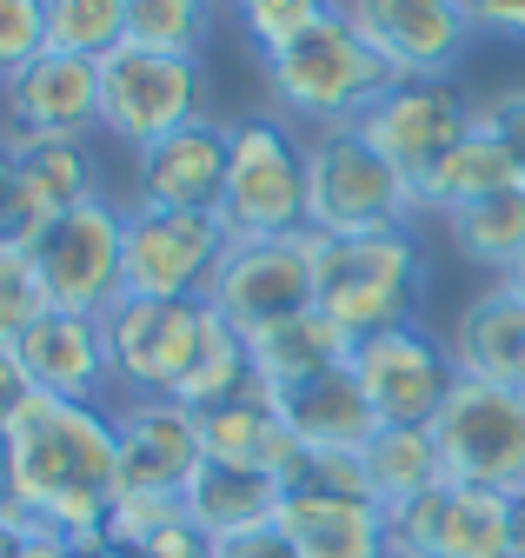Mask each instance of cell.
I'll return each mask as SVG.
<instances>
[{
    "instance_id": "1",
    "label": "cell",
    "mask_w": 525,
    "mask_h": 558,
    "mask_svg": "<svg viewBox=\"0 0 525 558\" xmlns=\"http://www.w3.org/2000/svg\"><path fill=\"white\" fill-rule=\"evenodd\" d=\"M0 499L27 525L60 532L74 551L107 545V512L120 499V426L107 405L47 399L14 418L0 439Z\"/></svg>"
},
{
    "instance_id": "2",
    "label": "cell",
    "mask_w": 525,
    "mask_h": 558,
    "mask_svg": "<svg viewBox=\"0 0 525 558\" xmlns=\"http://www.w3.org/2000/svg\"><path fill=\"white\" fill-rule=\"evenodd\" d=\"M313 272H319V313L333 319L353 345L373 332L419 326V293H426V246L413 227L366 233V240H326L313 233Z\"/></svg>"
},
{
    "instance_id": "3",
    "label": "cell",
    "mask_w": 525,
    "mask_h": 558,
    "mask_svg": "<svg viewBox=\"0 0 525 558\" xmlns=\"http://www.w3.org/2000/svg\"><path fill=\"white\" fill-rule=\"evenodd\" d=\"M259 81H267L280 120H293L300 133H333V126H359V113L392 87V66L333 14L306 40L259 60Z\"/></svg>"
},
{
    "instance_id": "4",
    "label": "cell",
    "mask_w": 525,
    "mask_h": 558,
    "mask_svg": "<svg viewBox=\"0 0 525 558\" xmlns=\"http://www.w3.org/2000/svg\"><path fill=\"white\" fill-rule=\"evenodd\" d=\"M306 227L326 240H366L392 227H419V193L359 126L306 133Z\"/></svg>"
},
{
    "instance_id": "5",
    "label": "cell",
    "mask_w": 525,
    "mask_h": 558,
    "mask_svg": "<svg viewBox=\"0 0 525 558\" xmlns=\"http://www.w3.org/2000/svg\"><path fill=\"white\" fill-rule=\"evenodd\" d=\"M220 227L233 246L306 233V133L293 120H280V113L233 120Z\"/></svg>"
},
{
    "instance_id": "6",
    "label": "cell",
    "mask_w": 525,
    "mask_h": 558,
    "mask_svg": "<svg viewBox=\"0 0 525 558\" xmlns=\"http://www.w3.org/2000/svg\"><path fill=\"white\" fill-rule=\"evenodd\" d=\"M200 120H213L200 60L154 53V47H113L100 60V133L120 140L126 154H147L167 133L200 126Z\"/></svg>"
},
{
    "instance_id": "7",
    "label": "cell",
    "mask_w": 525,
    "mask_h": 558,
    "mask_svg": "<svg viewBox=\"0 0 525 558\" xmlns=\"http://www.w3.org/2000/svg\"><path fill=\"white\" fill-rule=\"evenodd\" d=\"M432 446H439L445 485H479V493L512 499L525 485V392L459 379L432 418Z\"/></svg>"
},
{
    "instance_id": "8",
    "label": "cell",
    "mask_w": 525,
    "mask_h": 558,
    "mask_svg": "<svg viewBox=\"0 0 525 558\" xmlns=\"http://www.w3.org/2000/svg\"><path fill=\"white\" fill-rule=\"evenodd\" d=\"M220 214H180V206H141L126 199L120 233V287L141 300H207L213 272L227 259Z\"/></svg>"
},
{
    "instance_id": "9",
    "label": "cell",
    "mask_w": 525,
    "mask_h": 558,
    "mask_svg": "<svg viewBox=\"0 0 525 558\" xmlns=\"http://www.w3.org/2000/svg\"><path fill=\"white\" fill-rule=\"evenodd\" d=\"M120 233H126V199L100 193L74 214H53L47 233L34 240V272L53 313H87L100 319L126 287H120Z\"/></svg>"
},
{
    "instance_id": "10",
    "label": "cell",
    "mask_w": 525,
    "mask_h": 558,
    "mask_svg": "<svg viewBox=\"0 0 525 558\" xmlns=\"http://www.w3.org/2000/svg\"><path fill=\"white\" fill-rule=\"evenodd\" d=\"M107 353H113V386L134 399H173L193 353L207 332V300H141L120 293L100 313Z\"/></svg>"
},
{
    "instance_id": "11",
    "label": "cell",
    "mask_w": 525,
    "mask_h": 558,
    "mask_svg": "<svg viewBox=\"0 0 525 558\" xmlns=\"http://www.w3.org/2000/svg\"><path fill=\"white\" fill-rule=\"evenodd\" d=\"M473 113H479V94L459 81V74H439V81H392L366 113H359V140L379 147L406 180H419L439 154H452L459 140L473 133Z\"/></svg>"
},
{
    "instance_id": "12",
    "label": "cell",
    "mask_w": 525,
    "mask_h": 558,
    "mask_svg": "<svg viewBox=\"0 0 525 558\" xmlns=\"http://www.w3.org/2000/svg\"><path fill=\"white\" fill-rule=\"evenodd\" d=\"M313 227L306 233H286V240H253V246H227L220 272L207 300L220 306L227 326H240L246 339L267 332L293 313H313L319 300V272H313Z\"/></svg>"
},
{
    "instance_id": "13",
    "label": "cell",
    "mask_w": 525,
    "mask_h": 558,
    "mask_svg": "<svg viewBox=\"0 0 525 558\" xmlns=\"http://www.w3.org/2000/svg\"><path fill=\"white\" fill-rule=\"evenodd\" d=\"M386 558H512V499L479 485H432L386 512Z\"/></svg>"
},
{
    "instance_id": "14",
    "label": "cell",
    "mask_w": 525,
    "mask_h": 558,
    "mask_svg": "<svg viewBox=\"0 0 525 558\" xmlns=\"http://www.w3.org/2000/svg\"><path fill=\"white\" fill-rule=\"evenodd\" d=\"M333 14L392 66V81L459 74V60L473 47L459 0H333Z\"/></svg>"
},
{
    "instance_id": "15",
    "label": "cell",
    "mask_w": 525,
    "mask_h": 558,
    "mask_svg": "<svg viewBox=\"0 0 525 558\" xmlns=\"http://www.w3.org/2000/svg\"><path fill=\"white\" fill-rule=\"evenodd\" d=\"M346 366H353L359 392L373 399L379 426H432L439 405H445L452 386H459L445 339H432L426 326H400V332L359 339Z\"/></svg>"
},
{
    "instance_id": "16",
    "label": "cell",
    "mask_w": 525,
    "mask_h": 558,
    "mask_svg": "<svg viewBox=\"0 0 525 558\" xmlns=\"http://www.w3.org/2000/svg\"><path fill=\"white\" fill-rule=\"evenodd\" d=\"M0 133L27 140H94L100 133V60L40 53L14 81H0Z\"/></svg>"
},
{
    "instance_id": "17",
    "label": "cell",
    "mask_w": 525,
    "mask_h": 558,
    "mask_svg": "<svg viewBox=\"0 0 525 558\" xmlns=\"http://www.w3.org/2000/svg\"><path fill=\"white\" fill-rule=\"evenodd\" d=\"M120 426V493H186L193 465H200V418L180 399H134L120 392L113 405Z\"/></svg>"
},
{
    "instance_id": "18",
    "label": "cell",
    "mask_w": 525,
    "mask_h": 558,
    "mask_svg": "<svg viewBox=\"0 0 525 558\" xmlns=\"http://www.w3.org/2000/svg\"><path fill=\"white\" fill-rule=\"evenodd\" d=\"M227 154H233V120H200L167 133L160 147L134 154V193L141 206H180V214H220L227 193Z\"/></svg>"
},
{
    "instance_id": "19",
    "label": "cell",
    "mask_w": 525,
    "mask_h": 558,
    "mask_svg": "<svg viewBox=\"0 0 525 558\" xmlns=\"http://www.w3.org/2000/svg\"><path fill=\"white\" fill-rule=\"evenodd\" d=\"M21 366L34 379V392L47 399H81V405H100L113 392V353H107V332L100 319L87 313H40L27 332H21Z\"/></svg>"
},
{
    "instance_id": "20",
    "label": "cell",
    "mask_w": 525,
    "mask_h": 558,
    "mask_svg": "<svg viewBox=\"0 0 525 558\" xmlns=\"http://www.w3.org/2000/svg\"><path fill=\"white\" fill-rule=\"evenodd\" d=\"M280 532L300 558H386V506L346 485H300L280 506Z\"/></svg>"
},
{
    "instance_id": "21",
    "label": "cell",
    "mask_w": 525,
    "mask_h": 558,
    "mask_svg": "<svg viewBox=\"0 0 525 558\" xmlns=\"http://www.w3.org/2000/svg\"><path fill=\"white\" fill-rule=\"evenodd\" d=\"M445 353L459 379H486V386H518L525 379V300L492 279L479 287L466 306H459L452 332H445Z\"/></svg>"
},
{
    "instance_id": "22",
    "label": "cell",
    "mask_w": 525,
    "mask_h": 558,
    "mask_svg": "<svg viewBox=\"0 0 525 558\" xmlns=\"http://www.w3.org/2000/svg\"><path fill=\"white\" fill-rule=\"evenodd\" d=\"M186 519L200 525L213 545L220 538H240V532H259V525H280V506H286V485L259 465H227V459H200L180 493Z\"/></svg>"
},
{
    "instance_id": "23",
    "label": "cell",
    "mask_w": 525,
    "mask_h": 558,
    "mask_svg": "<svg viewBox=\"0 0 525 558\" xmlns=\"http://www.w3.org/2000/svg\"><path fill=\"white\" fill-rule=\"evenodd\" d=\"M246 353H253V379H259V392L293 399V392H306L313 379L340 373V366L353 360V339L313 306V313H293V319L267 326V332H253V339H246Z\"/></svg>"
},
{
    "instance_id": "24",
    "label": "cell",
    "mask_w": 525,
    "mask_h": 558,
    "mask_svg": "<svg viewBox=\"0 0 525 558\" xmlns=\"http://www.w3.org/2000/svg\"><path fill=\"white\" fill-rule=\"evenodd\" d=\"M280 418H286V433H293L313 459H359V452L379 439V412H373V399L359 392L353 366H340V373L313 379L306 392L280 399Z\"/></svg>"
},
{
    "instance_id": "25",
    "label": "cell",
    "mask_w": 525,
    "mask_h": 558,
    "mask_svg": "<svg viewBox=\"0 0 525 558\" xmlns=\"http://www.w3.org/2000/svg\"><path fill=\"white\" fill-rule=\"evenodd\" d=\"M505 186H525V180H518V167H512V154H505V140H499L492 126H479V120H473V133L459 140L452 154H439V160L413 180L419 220H426V214H432V220H452V214H466V206H479V199H492V193H505Z\"/></svg>"
},
{
    "instance_id": "26",
    "label": "cell",
    "mask_w": 525,
    "mask_h": 558,
    "mask_svg": "<svg viewBox=\"0 0 525 558\" xmlns=\"http://www.w3.org/2000/svg\"><path fill=\"white\" fill-rule=\"evenodd\" d=\"M0 147H8L34 186V199L53 214H74V206L100 199L107 193V173H100V154L94 140H27V133H0Z\"/></svg>"
},
{
    "instance_id": "27",
    "label": "cell",
    "mask_w": 525,
    "mask_h": 558,
    "mask_svg": "<svg viewBox=\"0 0 525 558\" xmlns=\"http://www.w3.org/2000/svg\"><path fill=\"white\" fill-rule=\"evenodd\" d=\"M439 446H432V426H379V439L359 452V485L366 499L400 512L413 499H426L439 485Z\"/></svg>"
},
{
    "instance_id": "28",
    "label": "cell",
    "mask_w": 525,
    "mask_h": 558,
    "mask_svg": "<svg viewBox=\"0 0 525 558\" xmlns=\"http://www.w3.org/2000/svg\"><path fill=\"white\" fill-rule=\"evenodd\" d=\"M445 240H452V253L466 259V266L505 279L525 259V186H505V193L466 206V214H452L445 220Z\"/></svg>"
},
{
    "instance_id": "29",
    "label": "cell",
    "mask_w": 525,
    "mask_h": 558,
    "mask_svg": "<svg viewBox=\"0 0 525 558\" xmlns=\"http://www.w3.org/2000/svg\"><path fill=\"white\" fill-rule=\"evenodd\" d=\"M253 386V353H246V332L220 319V306L207 300V332H200V353H193L186 379H180V405L186 412H213L227 399H240Z\"/></svg>"
},
{
    "instance_id": "30",
    "label": "cell",
    "mask_w": 525,
    "mask_h": 558,
    "mask_svg": "<svg viewBox=\"0 0 525 558\" xmlns=\"http://www.w3.org/2000/svg\"><path fill=\"white\" fill-rule=\"evenodd\" d=\"M220 21V0H126V47L200 60Z\"/></svg>"
},
{
    "instance_id": "31",
    "label": "cell",
    "mask_w": 525,
    "mask_h": 558,
    "mask_svg": "<svg viewBox=\"0 0 525 558\" xmlns=\"http://www.w3.org/2000/svg\"><path fill=\"white\" fill-rule=\"evenodd\" d=\"M47 8V47L53 53H81L107 60L126 47V0H40Z\"/></svg>"
},
{
    "instance_id": "32",
    "label": "cell",
    "mask_w": 525,
    "mask_h": 558,
    "mask_svg": "<svg viewBox=\"0 0 525 558\" xmlns=\"http://www.w3.org/2000/svg\"><path fill=\"white\" fill-rule=\"evenodd\" d=\"M233 21H240V34L253 40V53L267 60V53L306 40L319 21H333V0H240Z\"/></svg>"
},
{
    "instance_id": "33",
    "label": "cell",
    "mask_w": 525,
    "mask_h": 558,
    "mask_svg": "<svg viewBox=\"0 0 525 558\" xmlns=\"http://www.w3.org/2000/svg\"><path fill=\"white\" fill-rule=\"evenodd\" d=\"M40 233H47V206L34 199L21 160L0 147V253H34Z\"/></svg>"
},
{
    "instance_id": "34",
    "label": "cell",
    "mask_w": 525,
    "mask_h": 558,
    "mask_svg": "<svg viewBox=\"0 0 525 558\" xmlns=\"http://www.w3.org/2000/svg\"><path fill=\"white\" fill-rule=\"evenodd\" d=\"M47 313L40 272L27 253H0V345H21V332Z\"/></svg>"
},
{
    "instance_id": "35",
    "label": "cell",
    "mask_w": 525,
    "mask_h": 558,
    "mask_svg": "<svg viewBox=\"0 0 525 558\" xmlns=\"http://www.w3.org/2000/svg\"><path fill=\"white\" fill-rule=\"evenodd\" d=\"M180 512H186V506H180L173 493H120L113 512H107V538L126 545V551H141V545H147L154 532H167Z\"/></svg>"
},
{
    "instance_id": "36",
    "label": "cell",
    "mask_w": 525,
    "mask_h": 558,
    "mask_svg": "<svg viewBox=\"0 0 525 558\" xmlns=\"http://www.w3.org/2000/svg\"><path fill=\"white\" fill-rule=\"evenodd\" d=\"M47 53V8L40 0H0V81Z\"/></svg>"
},
{
    "instance_id": "37",
    "label": "cell",
    "mask_w": 525,
    "mask_h": 558,
    "mask_svg": "<svg viewBox=\"0 0 525 558\" xmlns=\"http://www.w3.org/2000/svg\"><path fill=\"white\" fill-rule=\"evenodd\" d=\"M473 120H479V126H492V133L505 140V154H512V167H518V180H525V81H512V87L486 94Z\"/></svg>"
},
{
    "instance_id": "38",
    "label": "cell",
    "mask_w": 525,
    "mask_h": 558,
    "mask_svg": "<svg viewBox=\"0 0 525 558\" xmlns=\"http://www.w3.org/2000/svg\"><path fill=\"white\" fill-rule=\"evenodd\" d=\"M473 40H525V0H459Z\"/></svg>"
},
{
    "instance_id": "39",
    "label": "cell",
    "mask_w": 525,
    "mask_h": 558,
    "mask_svg": "<svg viewBox=\"0 0 525 558\" xmlns=\"http://www.w3.org/2000/svg\"><path fill=\"white\" fill-rule=\"evenodd\" d=\"M27 405H34V379H27V366H21L14 345H0V439L14 433V418Z\"/></svg>"
},
{
    "instance_id": "40",
    "label": "cell",
    "mask_w": 525,
    "mask_h": 558,
    "mask_svg": "<svg viewBox=\"0 0 525 558\" xmlns=\"http://www.w3.org/2000/svg\"><path fill=\"white\" fill-rule=\"evenodd\" d=\"M134 558H213V538H207L200 525H193V519L180 512V519H173L167 532H154V538H147Z\"/></svg>"
},
{
    "instance_id": "41",
    "label": "cell",
    "mask_w": 525,
    "mask_h": 558,
    "mask_svg": "<svg viewBox=\"0 0 525 558\" xmlns=\"http://www.w3.org/2000/svg\"><path fill=\"white\" fill-rule=\"evenodd\" d=\"M213 558H300V551H293V538H286L280 525H259V532L220 538V545H213Z\"/></svg>"
},
{
    "instance_id": "42",
    "label": "cell",
    "mask_w": 525,
    "mask_h": 558,
    "mask_svg": "<svg viewBox=\"0 0 525 558\" xmlns=\"http://www.w3.org/2000/svg\"><path fill=\"white\" fill-rule=\"evenodd\" d=\"M21 558H81L60 532H47V525H27V545H21Z\"/></svg>"
},
{
    "instance_id": "43",
    "label": "cell",
    "mask_w": 525,
    "mask_h": 558,
    "mask_svg": "<svg viewBox=\"0 0 525 558\" xmlns=\"http://www.w3.org/2000/svg\"><path fill=\"white\" fill-rule=\"evenodd\" d=\"M21 545H27V519L0 499V558H21Z\"/></svg>"
},
{
    "instance_id": "44",
    "label": "cell",
    "mask_w": 525,
    "mask_h": 558,
    "mask_svg": "<svg viewBox=\"0 0 525 558\" xmlns=\"http://www.w3.org/2000/svg\"><path fill=\"white\" fill-rule=\"evenodd\" d=\"M512 558H525V485L512 493Z\"/></svg>"
},
{
    "instance_id": "45",
    "label": "cell",
    "mask_w": 525,
    "mask_h": 558,
    "mask_svg": "<svg viewBox=\"0 0 525 558\" xmlns=\"http://www.w3.org/2000/svg\"><path fill=\"white\" fill-rule=\"evenodd\" d=\"M81 558H134V551H126V545H113V538H107V545H94V551H81Z\"/></svg>"
},
{
    "instance_id": "46",
    "label": "cell",
    "mask_w": 525,
    "mask_h": 558,
    "mask_svg": "<svg viewBox=\"0 0 525 558\" xmlns=\"http://www.w3.org/2000/svg\"><path fill=\"white\" fill-rule=\"evenodd\" d=\"M505 287H512V293H518V300H525V259H518V266H512V272H505Z\"/></svg>"
},
{
    "instance_id": "47",
    "label": "cell",
    "mask_w": 525,
    "mask_h": 558,
    "mask_svg": "<svg viewBox=\"0 0 525 558\" xmlns=\"http://www.w3.org/2000/svg\"><path fill=\"white\" fill-rule=\"evenodd\" d=\"M227 8H240V0H227Z\"/></svg>"
},
{
    "instance_id": "48",
    "label": "cell",
    "mask_w": 525,
    "mask_h": 558,
    "mask_svg": "<svg viewBox=\"0 0 525 558\" xmlns=\"http://www.w3.org/2000/svg\"><path fill=\"white\" fill-rule=\"evenodd\" d=\"M518 392H525V379H518Z\"/></svg>"
}]
</instances>
